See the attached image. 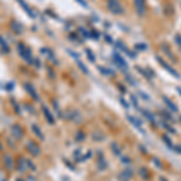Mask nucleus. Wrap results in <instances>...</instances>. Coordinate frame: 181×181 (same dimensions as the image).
I'll use <instances>...</instances> for the list:
<instances>
[{
    "instance_id": "f257e3e1",
    "label": "nucleus",
    "mask_w": 181,
    "mask_h": 181,
    "mask_svg": "<svg viewBox=\"0 0 181 181\" xmlns=\"http://www.w3.org/2000/svg\"><path fill=\"white\" fill-rule=\"evenodd\" d=\"M107 9L110 10V12H112L114 15H123L124 9L121 4L120 0H107Z\"/></svg>"
},
{
    "instance_id": "f03ea898",
    "label": "nucleus",
    "mask_w": 181,
    "mask_h": 181,
    "mask_svg": "<svg viewBox=\"0 0 181 181\" xmlns=\"http://www.w3.org/2000/svg\"><path fill=\"white\" fill-rule=\"evenodd\" d=\"M156 59L158 61V63H159V64H161V65H162L163 68H164V69H166V70H167V71L169 72V74L174 75V76H175V77H177V79L180 77L179 72H177V71H176L175 69H173V68H172V66H170V65H169V64H168L167 62H164V61H163V59H162V58H161L159 56H156Z\"/></svg>"
},
{
    "instance_id": "7ed1b4c3",
    "label": "nucleus",
    "mask_w": 181,
    "mask_h": 181,
    "mask_svg": "<svg viewBox=\"0 0 181 181\" xmlns=\"http://www.w3.org/2000/svg\"><path fill=\"white\" fill-rule=\"evenodd\" d=\"M135 11L139 16H144L146 13V6H145V0H134Z\"/></svg>"
},
{
    "instance_id": "20e7f679",
    "label": "nucleus",
    "mask_w": 181,
    "mask_h": 181,
    "mask_svg": "<svg viewBox=\"0 0 181 181\" xmlns=\"http://www.w3.org/2000/svg\"><path fill=\"white\" fill-rule=\"evenodd\" d=\"M133 174H134L133 169L128 167V168L123 169V170L120 173V180H121V181H129V180L133 177Z\"/></svg>"
},
{
    "instance_id": "39448f33",
    "label": "nucleus",
    "mask_w": 181,
    "mask_h": 181,
    "mask_svg": "<svg viewBox=\"0 0 181 181\" xmlns=\"http://www.w3.org/2000/svg\"><path fill=\"white\" fill-rule=\"evenodd\" d=\"M114 61H115V64L117 65V66H120V68H122V69H126L127 70V68H128V65H127V63H126V61L120 56L118 53H114Z\"/></svg>"
},
{
    "instance_id": "423d86ee",
    "label": "nucleus",
    "mask_w": 181,
    "mask_h": 181,
    "mask_svg": "<svg viewBox=\"0 0 181 181\" xmlns=\"http://www.w3.org/2000/svg\"><path fill=\"white\" fill-rule=\"evenodd\" d=\"M127 118H128V121L135 127L136 129H139L141 133H144V129H142V124H141V121L140 120H138V118H135V117H133V116H131V115H128L127 116Z\"/></svg>"
},
{
    "instance_id": "0eeeda50",
    "label": "nucleus",
    "mask_w": 181,
    "mask_h": 181,
    "mask_svg": "<svg viewBox=\"0 0 181 181\" xmlns=\"http://www.w3.org/2000/svg\"><path fill=\"white\" fill-rule=\"evenodd\" d=\"M162 99H163V101H164V104L168 106V109H169V110L172 111V112H177V106L168 98V97H166V96H163L162 97Z\"/></svg>"
},
{
    "instance_id": "6e6552de",
    "label": "nucleus",
    "mask_w": 181,
    "mask_h": 181,
    "mask_svg": "<svg viewBox=\"0 0 181 181\" xmlns=\"http://www.w3.org/2000/svg\"><path fill=\"white\" fill-rule=\"evenodd\" d=\"M141 112H142L144 117L146 118L149 122H151L152 124H156V123H157V122H156V117H155V115H153L151 111H149V110H141Z\"/></svg>"
},
{
    "instance_id": "1a4fd4ad",
    "label": "nucleus",
    "mask_w": 181,
    "mask_h": 181,
    "mask_svg": "<svg viewBox=\"0 0 181 181\" xmlns=\"http://www.w3.org/2000/svg\"><path fill=\"white\" fill-rule=\"evenodd\" d=\"M18 3H20V5H21V6H22V7L26 10V12H27V13H28L30 17H33V18L35 17V15H34V12L31 11V9H30V7H29V6H28V5H27V4L23 1V0H18Z\"/></svg>"
},
{
    "instance_id": "9d476101",
    "label": "nucleus",
    "mask_w": 181,
    "mask_h": 181,
    "mask_svg": "<svg viewBox=\"0 0 181 181\" xmlns=\"http://www.w3.org/2000/svg\"><path fill=\"white\" fill-rule=\"evenodd\" d=\"M161 47H162V50H163V51H164V52H166V54H167V56H168V57H169L170 59H173V61H175V57H174V56H173V54H172V52H170V48H169V46H168L167 44H163V45H162Z\"/></svg>"
},
{
    "instance_id": "9b49d317",
    "label": "nucleus",
    "mask_w": 181,
    "mask_h": 181,
    "mask_svg": "<svg viewBox=\"0 0 181 181\" xmlns=\"http://www.w3.org/2000/svg\"><path fill=\"white\" fill-rule=\"evenodd\" d=\"M162 140H163V142H164L169 149H173V142H172V140H170V138L168 135H163L162 136Z\"/></svg>"
},
{
    "instance_id": "f8f14e48",
    "label": "nucleus",
    "mask_w": 181,
    "mask_h": 181,
    "mask_svg": "<svg viewBox=\"0 0 181 181\" xmlns=\"http://www.w3.org/2000/svg\"><path fill=\"white\" fill-rule=\"evenodd\" d=\"M159 114H161V116H162L163 118H164V120H168V121H170V122H173V121H174V120H173V117H172V115H170V114H168L166 110H164V111H161Z\"/></svg>"
},
{
    "instance_id": "ddd939ff",
    "label": "nucleus",
    "mask_w": 181,
    "mask_h": 181,
    "mask_svg": "<svg viewBox=\"0 0 181 181\" xmlns=\"http://www.w3.org/2000/svg\"><path fill=\"white\" fill-rule=\"evenodd\" d=\"M140 175H141V177L142 179H149V176H150V173H149V170L146 169V168H141L140 169Z\"/></svg>"
},
{
    "instance_id": "4468645a",
    "label": "nucleus",
    "mask_w": 181,
    "mask_h": 181,
    "mask_svg": "<svg viewBox=\"0 0 181 181\" xmlns=\"http://www.w3.org/2000/svg\"><path fill=\"white\" fill-rule=\"evenodd\" d=\"M174 41H175L176 46L179 47V50L181 51V34H176V35L174 36Z\"/></svg>"
},
{
    "instance_id": "2eb2a0df",
    "label": "nucleus",
    "mask_w": 181,
    "mask_h": 181,
    "mask_svg": "<svg viewBox=\"0 0 181 181\" xmlns=\"http://www.w3.org/2000/svg\"><path fill=\"white\" fill-rule=\"evenodd\" d=\"M0 46H1V48L7 53L9 52V46H7V44H6V41L1 38V36H0Z\"/></svg>"
},
{
    "instance_id": "dca6fc26",
    "label": "nucleus",
    "mask_w": 181,
    "mask_h": 181,
    "mask_svg": "<svg viewBox=\"0 0 181 181\" xmlns=\"http://www.w3.org/2000/svg\"><path fill=\"white\" fill-rule=\"evenodd\" d=\"M26 87H27V89H28V92H29V93H30L33 97H35V98H36V92H35V89L33 88V86L27 83V85H26Z\"/></svg>"
},
{
    "instance_id": "f3484780",
    "label": "nucleus",
    "mask_w": 181,
    "mask_h": 181,
    "mask_svg": "<svg viewBox=\"0 0 181 181\" xmlns=\"http://www.w3.org/2000/svg\"><path fill=\"white\" fill-rule=\"evenodd\" d=\"M76 63L79 64V66H80V69H81V70H82V71L85 72V74H87V72H88V69H87V68L85 66V64H83V63H82V62H81L80 59H76Z\"/></svg>"
},
{
    "instance_id": "a211bd4d",
    "label": "nucleus",
    "mask_w": 181,
    "mask_h": 181,
    "mask_svg": "<svg viewBox=\"0 0 181 181\" xmlns=\"http://www.w3.org/2000/svg\"><path fill=\"white\" fill-rule=\"evenodd\" d=\"M98 68H99V70H101V74H104V75H111L112 74L111 70H109V69H105L103 66H98Z\"/></svg>"
},
{
    "instance_id": "6ab92c4d",
    "label": "nucleus",
    "mask_w": 181,
    "mask_h": 181,
    "mask_svg": "<svg viewBox=\"0 0 181 181\" xmlns=\"http://www.w3.org/2000/svg\"><path fill=\"white\" fill-rule=\"evenodd\" d=\"M44 112H45V115H46V117H47V121H50V123H53V117L51 116L50 112H47V109L44 107Z\"/></svg>"
},
{
    "instance_id": "aec40b11",
    "label": "nucleus",
    "mask_w": 181,
    "mask_h": 181,
    "mask_svg": "<svg viewBox=\"0 0 181 181\" xmlns=\"http://www.w3.org/2000/svg\"><path fill=\"white\" fill-rule=\"evenodd\" d=\"M162 124H163V127H166V128H167V131H168V132H170V133H175V129H173V128H172V127H170V126H169L168 123L163 122Z\"/></svg>"
},
{
    "instance_id": "412c9836",
    "label": "nucleus",
    "mask_w": 181,
    "mask_h": 181,
    "mask_svg": "<svg viewBox=\"0 0 181 181\" xmlns=\"http://www.w3.org/2000/svg\"><path fill=\"white\" fill-rule=\"evenodd\" d=\"M86 54L89 57V59L92 61V62H94V56H93V53H92V51L90 50H86Z\"/></svg>"
},
{
    "instance_id": "4be33fe9",
    "label": "nucleus",
    "mask_w": 181,
    "mask_h": 181,
    "mask_svg": "<svg viewBox=\"0 0 181 181\" xmlns=\"http://www.w3.org/2000/svg\"><path fill=\"white\" fill-rule=\"evenodd\" d=\"M172 150H174L175 152H177V153L181 155V145H173V149Z\"/></svg>"
},
{
    "instance_id": "5701e85b",
    "label": "nucleus",
    "mask_w": 181,
    "mask_h": 181,
    "mask_svg": "<svg viewBox=\"0 0 181 181\" xmlns=\"http://www.w3.org/2000/svg\"><path fill=\"white\" fill-rule=\"evenodd\" d=\"M153 163H155V164L157 166V168H158V169H163V168H162V163L159 162V159H158V158H155V159H153Z\"/></svg>"
},
{
    "instance_id": "b1692460",
    "label": "nucleus",
    "mask_w": 181,
    "mask_h": 181,
    "mask_svg": "<svg viewBox=\"0 0 181 181\" xmlns=\"http://www.w3.org/2000/svg\"><path fill=\"white\" fill-rule=\"evenodd\" d=\"M112 151H114V152L116 153V155H120V149L117 147V145H116L115 142L112 144Z\"/></svg>"
},
{
    "instance_id": "393cba45",
    "label": "nucleus",
    "mask_w": 181,
    "mask_h": 181,
    "mask_svg": "<svg viewBox=\"0 0 181 181\" xmlns=\"http://www.w3.org/2000/svg\"><path fill=\"white\" fill-rule=\"evenodd\" d=\"M139 93H140V96H141V97H142V98H144L145 100H146V101H150V97H149V96H147L146 93H144V92H141V90H140V92H139Z\"/></svg>"
},
{
    "instance_id": "a878e982",
    "label": "nucleus",
    "mask_w": 181,
    "mask_h": 181,
    "mask_svg": "<svg viewBox=\"0 0 181 181\" xmlns=\"http://www.w3.org/2000/svg\"><path fill=\"white\" fill-rule=\"evenodd\" d=\"M120 101H121V104L126 107V109H128L129 107V105H128V103H127V101H124V99L123 98H120Z\"/></svg>"
},
{
    "instance_id": "bb28decb",
    "label": "nucleus",
    "mask_w": 181,
    "mask_h": 181,
    "mask_svg": "<svg viewBox=\"0 0 181 181\" xmlns=\"http://www.w3.org/2000/svg\"><path fill=\"white\" fill-rule=\"evenodd\" d=\"M131 99H132V101H133L134 106H136V107H138V99H136V97H134V96H131Z\"/></svg>"
},
{
    "instance_id": "cd10ccee",
    "label": "nucleus",
    "mask_w": 181,
    "mask_h": 181,
    "mask_svg": "<svg viewBox=\"0 0 181 181\" xmlns=\"http://www.w3.org/2000/svg\"><path fill=\"white\" fill-rule=\"evenodd\" d=\"M77 1L83 6V7H87V4H86V1H85V0H77Z\"/></svg>"
},
{
    "instance_id": "c85d7f7f",
    "label": "nucleus",
    "mask_w": 181,
    "mask_h": 181,
    "mask_svg": "<svg viewBox=\"0 0 181 181\" xmlns=\"http://www.w3.org/2000/svg\"><path fill=\"white\" fill-rule=\"evenodd\" d=\"M92 35H93V38H94V39H98V38H99V31H93Z\"/></svg>"
},
{
    "instance_id": "c756f323",
    "label": "nucleus",
    "mask_w": 181,
    "mask_h": 181,
    "mask_svg": "<svg viewBox=\"0 0 181 181\" xmlns=\"http://www.w3.org/2000/svg\"><path fill=\"white\" fill-rule=\"evenodd\" d=\"M136 48H140V50H146V45H136Z\"/></svg>"
},
{
    "instance_id": "7c9ffc66",
    "label": "nucleus",
    "mask_w": 181,
    "mask_h": 181,
    "mask_svg": "<svg viewBox=\"0 0 181 181\" xmlns=\"http://www.w3.org/2000/svg\"><path fill=\"white\" fill-rule=\"evenodd\" d=\"M27 181H36V180H35V177H34V176H29Z\"/></svg>"
},
{
    "instance_id": "2f4dec72",
    "label": "nucleus",
    "mask_w": 181,
    "mask_h": 181,
    "mask_svg": "<svg viewBox=\"0 0 181 181\" xmlns=\"http://www.w3.org/2000/svg\"><path fill=\"white\" fill-rule=\"evenodd\" d=\"M176 89H177V92H179V94H180V96H181V88H180V87H177V88H176Z\"/></svg>"
},
{
    "instance_id": "473e14b6",
    "label": "nucleus",
    "mask_w": 181,
    "mask_h": 181,
    "mask_svg": "<svg viewBox=\"0 0 181 181\" xmlns=\"http://www.w3.org/2000/svg\"><path fill=\"white\" fill-rule=\"evenodd\" d=\"M159 180H161V181H167V180H166L164 177H163V176H161V177H159Z\"/></svg>"
},
{
    "instance_id": "72a5a7b5",
    "label": "nucleus",
    "mask_w": 181,
    "mask_h": 181,
    "mask_svg": "<svg viewBox=\"0 0 181 181\" xmlns=\"http://www.w3.org/2000/svg\"><path fill=\"white\" fill-rule=\"evenodd\" d=\"M180 122H181V116H180Z\"/></svg>"
}]
</instances>
